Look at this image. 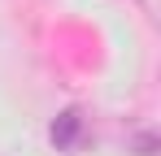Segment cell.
Returning a JSON list of instances; mask_svg holds the SVG:
<instances>
[{"mask_svg": "<svg viewBox=\"0 0 161 156\" xmlns=\"http://www.w3.org/2000/svg\"><path fill=\"white\" fill-rule=\"evenodd\" d=\"M83 134H87V117L83 108H61L48 126V139H53L57 152H79L83 148Z\"/></svg>", "mask_w": 161, "mask_h": 156, "instance_id": "1", "label": "cell"}, {"mask_svg": "<svg viewBox=\"0 0 161 156\" xmlns=\"http://www.w3.org/2000/svg\"><path fill=\"white\" fill-rule=\"evenodd\" d=\"M131 148H135V156H157V134L153 130H139L131 139Z\"/></svg>", "mask_w": 161, "mask_h": 156, "instance_id": "2", "label": "cell"}]
</instances>
